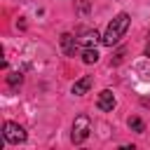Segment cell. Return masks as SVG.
Listing matches in <instances>:
<instances>
[{
    "label": "cell",
    "instance_id": "ba28073f",
    "mask_svg": "<svg viewBox=\"0 0 150 150\" xmlns=\"http://www.w3.org/2000/svg\"><path fill=\"white\" fill-rule=\"evenodd\" d=\"M82 61H84V63H96V61H98V52H96V47H84V52H82Z\"/></svg>",
    "mask_w": 150,
    "mask_h": 150
},
{
    "label": "cell",
    "instance_id": "30bf717a",
    "mask_svg": "<svg viewBox=\"0 0 150 150\" xmlns=\"http://www.w3.org/2000/svg\"><path fill=\"white\" fill-rule=\"evenodd\" d=\"M21 82H23V75H21V73H9V75H7V84H9L12 89L21 87Z\"/></svg>",
    "mask_w": 150,
    "mask_h": 150
},
{
    "label": "cell",
    "instance_id": "7c38bea8",
    "mask_svg": "<svg viewBox=\"0 0 150 150\" xmlns=\"http://www.w3.org/2000/svg\"><path fill=\"white\" fill-rule=\"evenodd\" d=\"M145 56H150V42H148V47H145Z\"/></svg>",
    "mask_w": 150,
    "mask_h": 150
},
{
    "label": "cell",
    "instance_id": "7a4b0ae2",
    "mask_svg": "<svg viewBox=\"0 0 150 150\" xmlns=\"http://www.w3.org/2000/svg\"><path fill=\"white\" fill-rule=\"evenodd\" d=\"M89 131H91V122H89V117H87V115H77L75 122H73L70 141H73L75 145H80V143H84V141L89 138Z\"/></svg>",
    "mask_w": 150,
    "mask_h": 150
},
{
    "label": "cell",
    "instance_id": "3957f363",
    "mask_svg": "<svg viewBox=\"0 0 150 150\" xmlns=\"http://www.w3.org/2000/svg\"><path fill=\"white\" fill-rule=\"evenodd\" d=\"M2 141L12 143V145H19V143L26 141V129L16 122H5L2 124Z\"/></svg>",
    "mask_w": 150,
    "mask_h": 150
},
{
    "label": "cell",
    "instance_id": "8992f818",
    "mask_svg": "<svg viewBox=\"0 0 150 150\" xmlns=\"http://www.w3.org/2000/svg\"><path fill=\"white\" fill-rule=\"evenodd\" d=\"M91 84H94V77L91 75H84V77H80V80H75V84H73V94L75 96H84L89 89H91Z\"/></svg>",
    "mask_w": 150,
    "mask_h": 150
},
{
    "label": "cell",
    "instance_id": "8fae6325",
    "mask_svg": "<svg viewBox=\"0 0 150 150\" xmlns=\"http://www.w3.org/2000/svg\"><path fill=\"white\" fill-rule=\"evenodd\" d=\"M77 7H80V14H89V0H77Z\"/></svg>",
    "mask_w": 150,
    "mask_h": 150
},
{
    "label": "cell",
    "instance_id": "9c48e42d",
    "mask_svg": "<svg viewBox=\"0 0 150 150\" xmlns=\"http://www.w3.org/2000/svg\"><path fill=\"white\" fill-rule=\"evenodd\" d=\"M127 124H129V129H131V131H136V134H143V131H145V124H143V120H141V117H129V122H127Z\"/></svg>",
    "mask_w": 150,
    "mask_h": 150
},
{
    "label": "cell",
    "instance_id": "277c9868",
    "mask_svg": "<svg viewBox=\"0 0 150 150\" xmlns=\"http://www.w3.org/2000/svg\"><path fill=\"white\" fill-rule=\"evenodd\" d=\"M77 42L82 47H96L98 42H103V35H98V30H82L77 35Z\"/></svg>",
    "mask_w": 150,
    "mask_h": 150
},
{
    "label": "cell",
    "instance_id": "52a82bcc",
    "mask_svg": "<svg viewBox=\"0 0 150 150\" xmlns=\"http://www.w3.org/2000/svg\"><path fill=\"white\" fill-rule=\"evenodd\" d=\"M59 42H61V49H63V54H66V56H73V54H75V49H77V45H80V42H77V38H73L70 33H63Z\"/></svg>",
    "mask_w": 150,
    "mask_h": 150
},
{
    "label": "cell",
    "instance_id": "6da1fadb",
    "mask_svg": "<svg viewBox=\"0 0 150 150\" xmlns=\"http://www.w3.org/2000/svg\"><path fill=\"white\" fill-rule=\"evenodd\" d=\"M129 23H131V16H129L127 12H120V14L108 23V28H105V33H103V45H105V47L117 45V42L124 38V33H127Z\"/></svg>",
    "mask_w": 150,
    "mask_h": 150
},
{
    "label": "cell",
    "instance_id": "5b68a950",
    "mask_svg": "<svg viewBox=\"0 0 150 150\" xmlns=\"http://www.w3.org/2000/svg\"><path fill=\"white\" fill-rule=\"evenodd\" d=\"M96 105H98V110H103V112H110V110L115 108V94H112L110 89H103V91L98 94V101H96Z\"/></svg>",
    "mask_w": 150,
    "mask_h": 150
}]
</instances>
